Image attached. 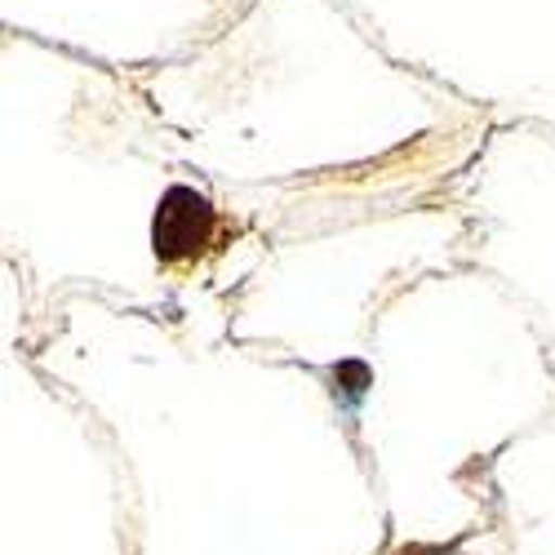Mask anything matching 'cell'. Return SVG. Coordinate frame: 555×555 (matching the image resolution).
<instances>
[{
	"instance_id": "cell-1",
	"label": "cell",
	"mask_w": 555,
	"mask_h": 555,
	"mask_svg": "<svg viewBox=\"0 0 555 555\" xmlns=\"http://www.w3.org/2000/svg\"><path fill=\"white\" fill-rule=\"evenodd\" d=\"M218 209L192 192V188H173L165 201H160V214H156V254L165 267H192L201 262L214 241H218Z\"/></svg>"
}]
</instances>
